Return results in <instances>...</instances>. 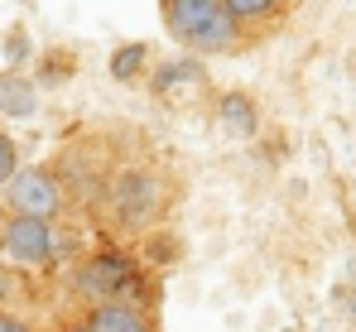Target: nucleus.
<instances>
[{
	"instance_id": "obj_5",
	"label": "nucleus",
	"mask_w": 356,
	"mask_h": 332,
	"mask_svg": "<svg viewBox=\"0 0 356 332\" xmlns=\"http://www.w3.org/2000/svg\"><path fill=\"white\" fill-rule=\"evenodd\" d=\"M207 87H212V82H207V68L193 54L164 58V63H154V72H149V92H154L164 106H193V102L207 97Z\"/></svg>"
},
{
	"instance_id": "obj_3",
	"label": "nucleus",
	"mask_w": 356,
	"mask_h": 332,
	"mask_svg": "<svg viewBox=\"0 0 356 332\" xmlns=\"http://www.w3.org/2000/svg\"><path fill=\"white\" fill-rule=\"evenodd\" d=\"M0 255L15 260V265H54L58 260V236H54V221H34V217H10L0 226Z\"/></svg>"
},
{
	"instance_id": "obj_10",
	"label": "nucleus",
	"mask_w": 356,
	"mask_h": 332,
	"mask_svg": "<svg viewBox=\"0 0 356 332\" xmlns=\"http://www.w3.org/2000/svg\"><path fill=\"white\" fill-rule=\"evenodd\" d=\"M87 323H92V332H154L149 328V313L130 308V303H97Z\"/></svg>"
},
{
	"instance_id": "obj_14",
	"label": "nucleus",
	"mask_w": 356,
	"mask_h": 332,
	"mask_svg": "<svg viewBox=\"0 0 356 332\" xmlns=\"http://www.w3.org/2000/svg\"><path fill=\"white\" fill-rule=\"evenodd\" d=\"M0 332H29V323H19V318H0Z\"/></svg>"
},
{
	"instance_id": "obj_4",
	"label": "nucleus",
	"mask_w": 356,
	"mask_h": 332,
	"mask_svg": "<svg viewBox=\"0 0 356 332\" xmlns=\"http://www.w3.org/2000/svg\"><path fill=\"white\" fill-rule=\"evenodd\" d=\"M5 203L15 217H34V221H54L63 212V188L49 168H19L5 183Z\"/></svg>"
},
{
	"instance_id": "obj_2",
	"label": "nucleus",
	"mask_w": 356,
	"mask_h": 332,
	"mask_svg": "<svg viewBox=\"0 0 356 332\" xmlns=\"http://www.w3.org/2000/svg\"><path fill=\"white\" fill-rule=\"evenodd\" d=\"M164 188H169V178L154 164H125L106 178V212L125 231H149L164 217V203H169Z\"/></svg>"
},
{
	"instance_id": "obj_9",
	"label": "nucleus",
	"mask_w": 356,
	"mask_h": 332,
	"mask_svg": "<svg viewBox=\"0 0 356 332\" xmlns=\"http://www.w3.org/2000/svg\"><path fill=\"white\" fill-rule=\"evenodd\" d=\"M0 111L5 116H15V120H29L34 111H39V87L24 77V72H0Z\"/></svg>"
},
{
	"instance_id": "obj_12",
	"label": "nucleus",
	"mask_w": 356,
	"mask_h": 332,
	"mask_svg": "<svg viewBox=\"0 0 356 332\" xmlns=\"http://www.w3.org/2000/svg\"><path fill=\"white\" fill-rule=\"evenodd\" d=\"M174 255H178L174 236H149V241H145V260H149V265H169Z\"/></svg>"
},
{
	"instance_id": "obj_13",
	"label": "nucleus",
	"mask_w": 356,
	"mask_h": 332,
	"mask_svg": "<svg viewBox=\"0 0 356 332\" xmlns=\"http://www.w3.org/2000/svg\"><path fill=\"white\" fill-rule=\"evenodd\" d=\"M19 173V155H15V140L0 130V183H10Z\"/></svg>"
},
{
	"instance_id": "obj_8",
	"label": "nucleus",
	"mask_w": 356,
	"mask_h": 332,
	"mask_svg": "<svg viewBox=\"0 0 356 332\" xmlns=\"http://www.w3.org/2000/svg\"><path fill=\"white\" fill-rule=\"evenodd\" d=\"M217 125L232 140H255L260 135V111L245 92H227V97H217Z\"/></svg>"
},
{
	"instance_id": "obj_17",
	"label": "nucleus",
	"mask_w": 356,
	"mask_h": 332,
	"mask_svg": "<svg viewBox=\"0 0 356 332\" xmlns=\"http://www.w3.org/2000/svg\"><path fill=\"white\" fill-rule=\"evenodd\" d=\"M67 332H92V323H77V328H67Z\"/></svg>"
},
{
	"instance_id": "obj_15",
	"label": "nucleus",
	"mask_w": 356,
	"mask_h": 332,
	"mask_svg": "<svg viewBox=\"0 0 356 332\" xmlns=\"http://www.w3.org/2000/svg\"><path fill=\"white\" fill-rule=\"evenodd\" d=\"M10 299V279H5V270H0V303Z\"/></svg>"
},
{
	"instance_id": "obj_7",
	"label": "nucleus",
	"mask_w": 356,
	"mask_h": 332,
	"mask_svg": "<svg viewBox=\"0 0 356 332\" xmlns=\"http://www.w3.org/2000/svg\"><path fill=\"white\" fill-rule=\"evenodd\" d=\"M227 10H232V19H236L245 44L270 34V29H280V19L289 15V5H275V0H227Z\"/></svg>"
},
{
	"instance_id": "obj_16",
	"label": "nucleus",
	"mask_w": 356,
	"mask_h": 332,
	"mask_svg": "<svg viewBox=\"0 0 356 332\" xmlns=\"http://www.w3.org/2000/svg\"><path fill=\"white\" fill-rule=\"evenodd\" d=\"M347 313L356 318V289H347Z\"/></svg>"
},
{
	"instance_id": "obj_6",
	"label": "nucleus",
	"mask_w": 356,
	"mask_h": 332,
	"mask_svg": "<svg viewBox=\"0 0 356 332\" xmlns=\"http://www.w3.org/2000/svg\"><path fill=\"white\" fill-rule=\"evenodd\" d=\"M135 279V260L125 251H97L82 270H77V294L97 308V303H116L125 284Z\"/></svg>"
},
{
	"instance_id": "obj_11",
	"label": "nucleus",
	"mask_w": 356,
	"mask_h": 332,
	"mask_svg": "<svg viewBox=\"0 0 356 332\" xmlns=\"http://www.w3.org/2000/svg\"><path fill=\"white\" fill-rule=\"evenodd\" d=\"M145 63H149V44H120L111 54V77L116 82H140Z\"/></svg>"
},
{
	"instance_id": "obj_1",
	"label": "nucleus",
	"mask_w": 356,
	"mask_h": 332,
	"mask_svg": "<svg viewBox=\"0 0 356 332\" xmlns=\"http://www.w3.org/2000/svg\"><path fill=\"white\" fill-rule=\"evenodd\" d=\"M164 24L183 49L193 54H236L245 49L227 0H164Z\"/></svg>"
}]
</instances>
